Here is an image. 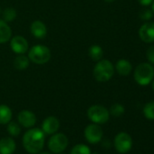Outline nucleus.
<instances>
[{
    "mask_svg": "<svg viewBox=\"0 0 154 154\" xmlns=\"http://www.w3.org/2000/svg\"><path fill=\"white\" fill-rule=\"evenodd\" d=\"M10 45L13 52L17 54H24L28 51V42L25 37L21 35L14 36L11 39Z\"/></svg>",
    "mask_w": 154,
    "mask_h": 154,
    "instance_id": "10",
    "label": "nucleus"
},
{
    "mask_svg": "<svg viewBox=\"0 0 154 154\" xmlns=\"http://www.w3.org/2000/svg\"><path fill=\"white\" fill-rule=\"evenodd\" d=\"M68 146V138L62 132L54 133L48 141L49 149L55 154L63 152Z\"/></svg>",
    "mask_w": 154,
    "mask_h": 154,
    "instance_id": "6",
    "label": "nucleus"
},
{
    "mask_svg": "<svg viewBox=\"0 0 154 154\" xmlns=\"http://www.w3.org/2000/svg\"><path fill=\"white\" fill-rule=\"evenodd\" d=\"M139 36L144 43L149 44L154 42V22L145 23L140 27Z\"/></svg>",
    "mask_w": 154,
    "mask_h": 154,
    "instance_id": "9",
    "label": "nucleus"
},
{
    "mask_svg": "<svg viewBox=\"0 0 154 154\" xmlns=\"http://www.w3.org/2000/svg\"><path fill=\"white\" fill-rule=\"evenodd\" d=\"M17 120L20 125H22L25 128H31L33 127L36 122V116L35 114L28 110L21 111L18 113Z\"/></svg>",
    "mask_w": 154,
    "mask_h": 154,
    "instance_id": "11",
    "label": "nucleus"
},
{
    "mask_svg": "<svg viewBox=\"0 0 154 154\" xmlns=\"http://www.w3.org/2000/svg\"><path fill=\"white\" fill-rule=\"evenodd\" d=\"M138 1L141 6L147 7V6H149L150 4H152L153 0H138Z\"/></svg>",
    "mask_w": 154,
    "mask_h": 154,
    "instance_id": "27",
    "label": "nucleus"
},
{
    "mask_svg": "<svg viewBox=\"0 0 154 154\" xmlns=\"http://www.w3.org/2000/svg\"><path fill=\"white\" fill-rule=\"evenodd\" d=\"M116 71L118 72V73L122 76H127L131 73V70H132V66L131 63L125 60V59H121L116 63L115 65Z\"/></svg>",
    "mask_w": 154,
    "mask_h": 154,
    "instance_id": "15",
    "label": "nucleus"
},
{
    "mask_svg": "<svg viewBox=\"0 0 154 154\" xmlns=\"http://www.w3.org/2000/svg\"><path fill=\"white\" fill-rule=\"evenodd\" d=\"M88 118L96 124H103L110 118L109 111L102 105H93L87 111Z\"/></svg>",
    "mask_w": 154,
    "mask_h": 154,
    "instance_id": "5",
    "label": "nucleus"
},
{
    "mask_svg": "<svg viewBox=\"0 0 154 154\" xmlns=\"http://www.w3.org/2000/svg\"><path fill=\"white\" fill-rule=\"evenodd\" d=\"M103 135V129L99 126V124L93 123L86 126L85 129V137L86 140L92 144H95L101 141Z\"/></svg>",
    "mask_w": 154,
    "mask_h": 154,
    "instance_id": "8",
    "label": "nucleus"
},
{
    "mask_svg": "<svg viewBox=\"0 0 154 154\" xmlns=\"http://www.w3.org/2000/svg\"><path fill=\"white\" fill-rule=\"evenodd\" d=\"M8 131L13 137H17L21 133V127L16 122H9L8 123Z\"/></svg>",
    "mask_w": 154,
    "mask_h": 154,
    "instance_id": "21",
    "label": "nucleus"
},
{
    "mask_svg": "<svg viewBox=\"0 0 154 154\" xmlns=\"http://www.w3.org/2000/svg\"><path fill=\"white\" fill-rule=\"evenodd\" d=\"M133 77L138 85H148L154 78V67L149 63H141L135 68Z\"/></svg>",
    "mask_w": 154,
    "mask_h": 154,
    "instance_id": "3",
    "label": "nucleus"
},
{
    "mask_svg": "<svg viewBox=\"0 0 154 154\" xmlns=\"http://www.w3.org/2000/svg\"><path fill=\"white\" fill-rule=\"evenodd\" d=\"M51 56L52 54L50 49L45 45H35L28 52L29 60L37 64L46 63L51 59Z\"/></svg>",
    "mask_w": 154,
    "mask_h": 154,
    "instance_id": "4",
    "label": "nucleus"
},
{
    "mask_svg": "<svg viewBox=\"0 0 154 154\" xmlns=\"http://www.w3.org/2000/svg\"><path fill=\"white\" fill-rule=\"evenodd\" d=\"M105 2H107V3H112V2H113V1H115V0H104Z\"/></svg>",
    "mask_w": 154,
    "mask_h": 154,
    "instance_id": "29",
    "label": "nucleus"
},
{
    "mask_svg": "<svg viewBox=\"0 0 154 154\" xmlns=\"http://www.w3.org/2000/svg\"><path fill=\"white\" fill-rule=\"evenodd\" d=\"M17 17V11L13 8H8L3 12V20L5 22H11Z\"/></svg>",
    "mask_w": 154,
    "mask_h": 154,
    "instance_id": "23",
    "label": "nucleus"
},
{
    "mask_svg": "<svg viewBox=\"0 0 154 154\" xmlns=\"http://www.w3.org/2000/svg\"><path fill=\"white\" fill-rule=\"evenodd\" d=\"M30 31L35 38H39V39L44 38L47 34L46 26L40 20H35L31 24Z\"/></svg>",
    "mask_w": 154,
    "mask_h": 154,
    "instance_id": "14",
    "label": "nucleus"
},
{
    "mask_svg": "<svg viewBox=\"0 0 154 154\" xmlns=\"http://www.w3.org/2000/svg\"><path fill=\"white\" fill-rule=\"evenodd\" d=\"M143 114L149 120H154V101L145 104L143 108Z\"/></svg>",
    "mask_w": 154,
    "mask_h": 154,
    "instance_id": "22",
    "label": "nucleus"
},
{
    "mask_svg": "<svg viewBox=\"0 0 154 154\" xmlns=\"http://www.w3.org/2000/svg\"><path fill=\"white\" fill-rule=\"evenodd\" d=\"M114 74V66L109 61L101 59L94 68V77L100 83H105L112 79Z\"/></svg>",
    "mask_w": 154,
    "mask_h": 154,
    "instance_id": "2",
    "label": "nucleus"
},
{
    "mask_svg": "<svg viewBox=\"0 0 154 154\" xmlns=\"http://www.w3.org/2000/svg\"><path fill=\"white\" fill-rule=\"evenodd\" d=\"M89 55L94 61H100L103 56V50L101 46L94 45L89 48Z\"/></svg>",
    "mask_w": 154,
    "mask_h": 154,
    "instance_id": "19",
    "label": "nucleus"
},
{
    "mask_svg": "<svg viewBox=\"0 0 154 154\" xmlns=\"http://www.w3.org/2000/svg\"><path fill=\"white\" fill-rule=\"evenodd\" d=\"M60 127L59 120L54 116H49L45 118L42 123V131L45 134H54L55 133Z\"/></svg>",
    "mask_w": 154,
    "mask_h": 154,
    "instance_id": "12",
    "label": "nucleus"
},
{
    "mask_svg": "<svg viewBox=\"0 0 154 154\" xmlns=\"http://www.w3.org/2000/svg\"><path fill=\"white\" fill-rule=\"evenodd\" d=\"M29 58L24 54H19L14 61V66L17 70H25L29 66Z\"/></svg>",
    "mask_w": 154,
    "mask_h": 154,
    "instance_id": "18",
    "label": "nucleus"
},
{
    "mask_svg": "<svg viewBox=\"0 0 154 154\" xmlns=\"http://www.w3.org/2000/svg\"><path fill=\"white\" fill-rule=\"evenodd\" d=\"M70 154H92L90 148L85 144H77L71 149Z\"/></svg>",
    "mask_w": 154,
    "mask_h": 154,
    "instance_id": "20",
    "label": "nucleus"
},
{
    "mask_svg": "<svg viewBox=\"0 0 154 154\" xmlns=\"http://www.w3.org/2000/svg\"><path fill=\"white\" fill-rule=\"evenodd\" d=\"M17 144L11 137H4L0 140V154H13Z\"/></svg>",
    "mask_w": 154,
    "mask_h": 154,
    "instance_id": "13",
    "label": "nucleus"
},
{
    "mask_svg": "<svg viewBox=\"0 0 154 154\" xmlns=\"http://www.w3.org/2000/svg\"><path fill=\"white\" fill-rule=\"evenodd\" d=\"M153 15L154 14H153L152 10H149V9L146 8V9H143V10H141L140 12V18L142 19V20L147 21V20L151 19L153 17Z\"/></svg>",
    "mask_w": 154,
    "mask_h": 154,
    "instance_id": "25",
    "label": "nucleus"
},
{
    "mask_svg": "<svg viewBox=\"0 0 154 154\" xmlns=\"http://www.w3.org/2000/svg\"><path fill=\"white\" fill-rule=\"evenodd\" d=\"M146 56H147L148 61L150 63L154 64V45H151L148 48L147 53H146Z\"/></svg>",
    "mask_w": 154,
    "mask_h": 154,
    "instance_id": "26",
    "label": "nucleus"
},
{
    "mask_svg": "<svg viewBox=\"0 0 154 154\" xmlns=\"http://www.w3.org/2000/svg\"><path fill=\"white\" fill-rule=\"evenodd\" d=\"M12 119L11 109L5 104L0 105V124H8Z\"/></svg>",
    "mask_w": 154,
    "mask_h": 154,
    "instance_id": "17",
    "label": "nucleus"
},
{
    "mask_svg": "<svg viewBox=\"0 0 154 154\" xmlns=\"http://www.w3.org/2000/svg\"><path fill=\"white\" fill-rule=\"evenodd\" d=\"M124 112H125V109H124V107L122 104L115 103V104L112 105L109 112L112 116H114V117H120V116H122L124 113Z\"/></svg>",
    "mask_w": 154,
    "mask_h": 154,
    "instance_id": "24",
    "label": "nucleus"
},
{
    "mask_svg": "<svg viewBox=\"0 0 154 154\" xmlns=\"http://www.w3.org/2000/svg\"><path fill=\"white\" fill-rule=\"evenodd\" d=\"M152 89H153V91H154V81H153V83H152Z\"/></svg>",
    "mask_w": 154,
    "mask_h": 154,
    "instance_id": "31",
    "label": "nucleus"
},
{
    "mask_svg": "<svg viewBox=\"0 0 154 154\" xmlns=\"http://www.w3.org/2000/svg\"><path fill=\"white\" fill-rule=\"evenodd\" d=\"M114 147L120 153H126L130 151L132 147L131 137L126 132H120L114 138Z\"/></svg>",
    "mask_w": 154,
    "mask_h": 154,
    "instance_id": "7",
    "label": "nucleus"
},
{
    "mask_svg": "<svg viewBox=\"0 0 154 154\" xmlns=\"http://www.w3.org/2000/svg\"><path fill=\"white\" fill-rule=\"evenodd\" d=\"M45 133L41 129L33 128L28 130L23 136V146L30 154L39 153L45 146Z\"/></svg>",
    "mask_w": 154,
    "mask_h": 154,
    "instance_id": "1",
    "label": "nucleus"
},
{
    "mask_svg": "<svg viewBox=\"0 0 154 154\" xmlns=\"http://www.w3.org/2000/svg\"><path fill=\"white\" fill-rule=\"evenodd\" d=\"M12 35V30L8 24L0 19V44L7 43Z\"/></svg>",
    "mask_w": 154,
    "mask_h": 154,
    "instance_id": "16",
    "label": "nucleus"
},
{
    "mask_svg": "<svg viewBox=\"0 0 154 154\" xmlns=\"http://www.w3.org/2000/svg\"><path fill=\"white\" fill-rule=\"evenodd\" d=\"M39 154H51V153H49V152H46V151H45V152H41V153H39Z\"/></svg>",
    "mask_w": 154,
    "mask_h": 154,
    "instance_id": "30",
    "label": "nucleus"
},
{
    "mask_svg": "<svg viewBox=\"0 0 154 154\" xmlns=\"http://www.w3.org/2000/svg\"><path fill=\"white\" fill-rule=\"evenodd\" d=\"M151 10L154 14V0H153V2H152V6H151Z\"/></svg>",
    "mask_w": 154,
    "mask_h": 154,
    "instance_id": "28",
    "label": "nucleus"
}]
</instances>
